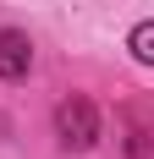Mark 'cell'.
Returning <instances> with one entry per match:
<instances>
[{
    "mask_svg": "<svg viewBox=\"0 0 154 159\" xmlns=\"http://www.w3.org/2000/svg\"><path fill=\"white\" fill-rule=\"evenodd\" d=\"M55 132H61L66 148H94L99 143V115H94L88 99H66L61 110H55Z\"/></svg>",
    "mask_w": 154,
    "mask_h": 159,
    "instance_id": "6da1fadb",
    "label": "cell"
},
{
    "mask_svg": "<svg viewBox=\"0 0 154 159\" xmlns=\"http://www.w3.org/2000/svg\"><path fill=\"white\" fill-rule=\"evenodd\" d=\"M28 66H33V44H28V33L6 28V33H0V77L17 82V77H28Z\"/></svg>",
    "mask_w": 154,
    "mask_h": 159,
    "instance_id": "7a4b0ae2",
    "label": "cell"
},
{
    "mask_svg": "<svg viewBox=\"0 0 154 159\" xmlns=\"http://www.w3.org/2000/svg\"><path fill=\"white\" fill-rule=\"evenodd\" d=\"M127 49H132V61L154 66V22H138V28H132V39H127Z\"/></svg>",
    "mask_w": 154,
    "mask_h": 159,
    "instance_id": "3957f363",
    "label": "cell"
}]
</instances>
